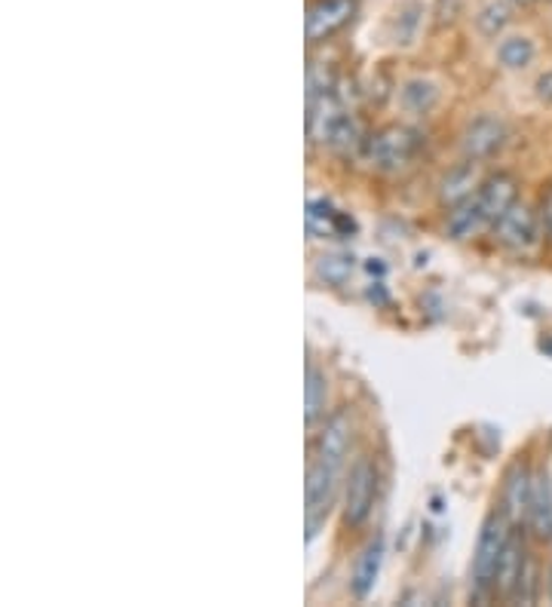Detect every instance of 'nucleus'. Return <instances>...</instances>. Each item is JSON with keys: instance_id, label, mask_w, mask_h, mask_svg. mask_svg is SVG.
<instances>
[{"instance_id": "16", "label": "nucleus", "mask_w": 552, "mask_h": 607, "mask_svg": "<svg viewBox=\"0 0 552 607\" xmlns=\"http://www.w3.org/2000/svg\"><path fill=\"white\" fill-rule=\"evenodd\" d=\"M326 399H328V383L326 375L320 371L316 366H307V387H304V418L307 424H316L320 414L326 411Z\"/></svg>"}, {"instance_id": "10", "label": "nucleus", "mask_w": 552, "mask_h": 607, "mask_svg": "<svg viewBox=\"0 0 552 607\" xmlns=\"http://www.w3.org/2000/svg\"><path fill=\"white\" fill-rule=\"evenodd\" d=\"M528 528L538 540H552V481L546 473L534 476L531 503H528Z\"/></svg>"}, {"instance_id": "18", "label": "nucleus", "mask_w": 552, "mask_h": 607, "mask_svg": "<svg viewBox=\"0 0 552 607\" xmlns=\"http://www.w3.org/2000/svg\"><path fill=\"white\" fill-rule=\"evenodd\" d=\"M476 25L485 37H497L500 31L510 25V7L507 3H500V0H491V3H485L476 15Z\"/></svg>"}, {"instance_id": "15", "label": "nucleus", "mask_w": 552, "mask_h": 607, "mask_svg": "<svg viewBox=\"0 0 552 607\" xmlns=\"http://www.w3.org/2000/svg\"><path fill=\"white\" fill-rule=\"evenodd\" d=\"M479 227H485V218H481L479 199L476 197L457 203L452 213H448V234H452L454 240H467Z\"/></svg>"}, {"instance_id": "17", "label": "nucleus", "mask_w": 552, "mask_h": 607, "mask_svg": "<svg viewBox=\"0 0 552 607\" xmlns=\"http://www.w3.org/2000/svg\"><path fill=\"white\" fill-rule=\"evenodd\" d=\"M497 58H500L504 68H512V72L524 68L534 58V43L528 41V37H507L497 46Z\"/></svg>"}, {"instance_id": "23", "label": "nucleus", "mask_w": 552, "mask_h": 607, "mask_svg": "<svg viewBox=\"0 0 552 607\" xmlns=\"http://www.w3.org/2000/svg\"><path fill=\"white\" fill-rule=\"evenodd\" d=\"M534 89H538V99L546 101V105H552V72L540 74L538 84H534Z\"/></svg>"}, {"instance_id": "21", "label": "nucleus", "mask_w": 552, "mask_h": 607, "mask_svg": "<svg viewBox=\"0 0 552 607\" xmlns=\"http://www.w3.org/2000/svg\"><path fill=\"white\" fill-rule=\"evenodd\" d=\"M350 270H354V258L350 254H328V258H320V264H316V273L332 285L344 283L350 277Z\"/></svg>"}, {"instance_id": "11", "label": "nucleus", "mask_w": 552, "mask_h": 607, "mask_svg": "<svg viewBox=\"0 0 552 607\" xmlns=\"http://www.w3.org/2000/svg\"><path fill=\"white\" fill-rule=\"evenodd\" d=\"M350 438H354V426H350V418L338 411L332 414L320 433V445H316V457H326V460H335V464H347V454H350Z\"/></svg>"}, {"instance_id": "22", "label": "nucleus", "mask_w": 552, "mask_h": 607, "mask_svg": "<svg viewBox=\"0 0 552 607\" xmlns=\"http://www.w3.org/2000/svg\"><path fill=\"white\" fill-rule=\"evenodd\" d=\"M335 209L328 199H311L307 203V225H311L313 234H335Z\"/></svg>"}, {"instance_id": "2", "label": "nucleus", "mask_w": 552, "mask_h": 607, "mask_svg": "<svg viewBox=\"0 0 552 607\" xmlns=\"http://www.w3.org/2000/svg\"><path fill=\"white\" fill-rule=\"evenodd\" d=\"M340 476H344V464L326 460L313 454L311 466H307V485H304V497H307V540L316 536L320 524L328 519V509L335 503L338 495Z\"/></svg>"}, {"instance_id": "13", "label": "nucleus", "mask_w": 552, "mask_h": 607, "mask_svg": "<svg viewBox=\"0 0 552 607\" xmlns=\"http://www.w3.org/2000/svg\"><path fill=\"white\" fill-rule=\"evenodd\" d=\"M476 187H481L479 163L469 160V163H464V166H457V170H452L445 175V182H442V203L457 206V203H464V199L473 197Z\"/></svg>"}, {"instance_id": "12", "label": "nucleus", "mask_w": 552, "mask_h": 607, "mask_svg": "<svg viewBox=\"0 0 552 607\" xmlns=\"http://www.w3.org/2000/svg\"><path fill=\"white\" fill-rule=\"evenodd\" d=\"M381 565H383V536H375V540H368V546L359 552V559H356L354 579H350V589H354L356 598H366V595L375 589L378 574H381Z\"/></svg>"}, {"instance_id": "7", "label": "nucleus", "mask_w": 552, "mask_h": 607, "mask_svg": "<svg viewBox=\"0 0 552 607\" xmlns=\"http://www.w3.org/2000/svg\"><path fill=\"white\" fill-rule=\"evenodd\" d=\"M504 142H507V123L497 117H479L464 132V156L479 163V160L497 154Z\"/></svg>"}, {"instance_id": "25", "label": "nucleus", "mask_w": 552, "mask_h": 607, "mask_svg": "<svg viewBox=\"0 0 552 607\" xmlns=\"http://www.w3.org/2000/svg\"><path fill=\"white\" fill-rule=\"evenodd\" d=\"M512 3H534V0H512Z\"/></svg>"}, {"instance_id": "5", "label": "nucleus", "mask_w": 552, "mask_h": 607, "mask_svg": "<svg viewBox=\"0 0 552 607\" xmlns=\"http://www.w3.org/2000/svg\"><path fill=\"white\" fill-rule=\"evenodd\" d=\"M497 240L504 242L512 252H528L531 246H538L540 240V218L528 203H512L510 209L504 213V218L495 225Z\"/></svg>"}, {"instance_id": "4", "label": "nucleus", "mask_w": 552, "mask_h": 607, "mask_svg": "<svg viewBox=\"0 0 552 607\" xmlns=\"http://www.w3.org/2000/svg\"><path fill=\"white\" fill-rule=\"evenodd\" d=\"M375 495H378V466L371 457H359L350 466L344 488V522L350 528H362L375 509Z\"/></svg>"}, {"instance_id": "8", "label": "nucleus", "mask_w": 552, "mask_h": 607, "mask_svg": "<svg viewBox=\"0 0 552 607\" xmlns=\"http://www.w3.org/2000/svg\"><path fill=\"white\" fill-rule=\"evenodd\" d=\"M516 194H519V184H516V178L507 175V172H497V175H491L488 182L481 184L476 199H479L485 225H497V221L504 218V213L516 203Z\"/></svg>"}, {"instance_id": "9", "label": "nucleus", "mask_w": 552, "mask_h": 607, "mask_svg": "<svg viewBox=\"0 0 552 607\" xmlns=\"http://www.w3.org/2000/svg\"><path fill=\"white\" fill-rule=\"evenodd\" d=\"M528 565V552H524V543L519 534L507 536V546L500 552V565H497L495 577V593L504 595V598H512L519 579H522V571Z\"/></svg>"}, {"instance_id": "6", "label": "nucleus", "mask_w": 552, "mask_h": 607, "mask_svg": "<svg viewBox=\"0 0 552 607\" xmlns=\"http://www.w3.org/2000/svg\"><path fill=\"white\" fill-rule=\"evenodd\" d=\"M354 15V0H316L307 10V41H328Z\"/></svg>"}, {"instance_id": "3", "label": "nucleus", "mask_w": 552, "mask_h": 607, "mask_svg": "<svg viewBox=\"0 0 552 607\" xmlns=\"http://www.w3.org/2000/svg\"><path fill=\"white\" fill-rule=\"evenodd\" d=\"M421 151V136L414 129L390 127L378 132L375 139H368L366 156L371 166H378L383 172L405 170L414 154Z\"/></svg>"}, {"instance_id": "14", "label": "nucleus", "mask_w": 552, "mask_h": 607, "mask_svg": "<svg viewBox=\"0 0 552 607\" xmlns=\"http://www.w3.org/2000/svg\"><path fill=\"white\" fill-rule=\"evenodd\" d=\"M531 485L534 476L528 466H516L507 481V497H504V512L510 516L512 522H522V516H528V503H531Z\"/></svg>"}, {"instance_id": "24", "label": "nucleus", "mask_w": 552, "mask_h": 607, "mask_svg": "<svg viewBox=\"0 0 552 607\" xmlns=\"http://www.w3.org/2000/svg\"><path fill=\"white\" fill-rule=\"evenodd\" d=\"M543 230H546V237L552 240V191L550 197H546V206H543Z\"/></svg>"}, {"instance_id": "20", "label": "nucleus", "mask_w": 552, "mask_h": 607, "mask_svg": "<svg viewBox=\"0 0 552 607\" xmlns=\"http://www.w3.org/2000/svg\"><path fill=\"white\" fill-rule=\"evenodd\" d=\"M436 101V86L424 84V80H411V84L402 86V105L409 108L411 113H424L433 108Z\"/></svg>"}, {"instance_id": "1", "label": "nucleus", "mask_w": 552, "mask_h": 607, "mask_svg": "<svg viewBox=\"0 0 552 607\" xmlns=\"http://www.w3.org/2000/svg\"><path fill=\"white\" fill-rule=\"evenodd\" d=\"M510 536V516L507 512H491L481 522L479 543H476V555H473V595L485 598L495 593L497 565H500V552L507 546Z\"/></svg>"}, {"instance_id": "19", "label": "nucleus", "mask_w": 552, "mask_h": 607, "mask_svg": "<svg viewBox=\"0 0 552 607\" xmlns=\"http://www.w3.org/2000/svg\"><path fill=\"white\" fill-rule=\"evenodd\" d=\"M362 142V127H359V120H356L354 113H344L340 117V123L332 132V139H328V148H335L340 154H347V151H354Z\"/></svg>"}]
</instances>
